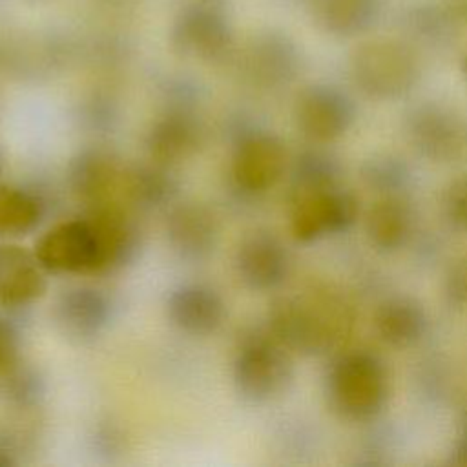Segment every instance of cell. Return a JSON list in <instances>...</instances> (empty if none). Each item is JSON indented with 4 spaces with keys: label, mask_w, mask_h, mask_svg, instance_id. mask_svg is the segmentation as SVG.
<instances>
[{
    "label": "cell",
    "mask_w": 467,
    "mask_h": 467,
    "mask_svg": "<svg viewBox=\"0 0 467 467\" xmlns=\"http://www.w3.org/2000/svg\"><path fill=\"white\" fill-rule=\"evenodd\" d=\"M288 170L285 142L270 131H246L235 142L230 173L237 190L257 195L274 188Z\"/></svg>",
    "instance_id": "8"
},
{
    "label": "cell",
    "mask_w": 467,
    "mask_h": 467,
    "mask_svg": "<svg viewBox=\"0 0 467 467\" xmlns=\"http://www.w3.org/2000/svg\"><path fill=\"white\" fill-rule=\"evenodd\" d=\"M234 387L250 403H266L285 394L294 379L290 350L266 330L246 334L235 352Z\"/></svg>",
    "instance_id": "4"
},
{
    "label": "cell",
    "mask_w": 467,
    "mask_h": 467,
    "mask_svg": "<svg viewBox=\"0 0 467 467\" xmlns=\"http://www.w3.org/2000/svg\"><path fill=\"white\" fill-rule=\"evenodd\" d=\"M462 71H463V75H465V78H467V53H465L463 58H462Z\"/></svg>",
    "instance_id": "35"
},
{
    "label": "cell",
    "mask_w": 467,
    "mask_h": 467,
    "mask_svg": "<svg viewBox=\"0 0 467 467\" xmlns=\"http://www.w3.org/2000/svg\"><path fill=\"white\" fill-rule=\"evenodd\" d=\"M4 372V392L18 405H31L42 396V381L35 370L18 367L15 361L2 368Z\"/></svg>",
    "instance_id": "27"
},
{
    "label": "cell",
    "mask_w": 467,
    "mask_h": 467,
    "mask_svg": "<svg viewBox=\"0 0 467 467\" xmlns=\"http://www.w3.org/2000/svg\"><path fill=\"white\" fill-rule=\"evenodd\" d=\"M312 18L321 31L348 38L365 33L379 11L378 0H312Z\"/></svg>",
    "instance_id": "22"
},
{
    "label": "cell",
    "mask_w": 467,
    "mask_h": 467,
    "mask_svg": "<svg viewBox=\"0 0 467 467\" xmlns=\"http://www.w3.org/2000/svg\"><path fill=\"white\" fill-rule=\"evenodd\" d=\"M97 243V274L113 272L130 263L140 244V234L131 213L117 201L95 204L86 215Z\"/></svg>",
    "instance_id": "11"
},
{
    "label": "cell",
    "mask_w": 467,
    "mask_h": 467,
    "mask_svg": "<svg viewBox=\"0 0 467 467\" xmlns=\"http://www.w3.org/2000/svg\"><path fill=\"white\" fill-rule=\"evenodd\" d=\"M235 272L252 290H274L288 274V254L279 237L257 230L243 237L235 250Z\"/></svg>",
    "instance_id": "14"
},
{
    "label": "cell",
    "mask_w": 467,
    "mask_h": 467,
    "mask_svg": "<svg viewBox=\"0 0 467 467\" xmlns=\"http://www.w3.org/2000/svg\"><path fill=\"white\" fill-rule=\"evenodd\" d=\"M202 142V126L184 106L161 115L146 133L144 144L151 161L173 164L190 157Z\"/></svg>",
    "instance_id": "18"
},
{
    "label": "cell",
    "mask_w": 467,
    "mask_h": 467,
    "mask_svg": "<svg viewBox=\"0 0 467 467\" xmlns=\"http://www.w3.org/2000/svg\"><path fill=\"white\" fill-rule=\"evenodd\" d=\"M33 252L47 274H97V243L86 217L51 226Z\"/></svg>",
    "instance_id": "10"
},
{
    "label": "cell",
    "mask_w": 467,
    "mask_h": 467,
    "mask_svg": "<svg viewBox=\"0 0 467 467\" xmlns=\"http://www.w3.org/2000/svg\"><path fill=\"white\" fill-rule=\"evenodd\" d=\"M170 44L186 58L221 62L234 49V27L219 0H192L171 22Z\"/></svg>",
    "instance_id": "5"
},
{
    "label": "cell",
    "mask_w": 467,
    "mask_h": 467,
    "mask_svg": "<svg viewBox=\"0 0 467 467\" xmlns=\"http://www.w3.org/2000/svg\"><path fill=\"white\" fill-rule=\"evenodd\" d=\"M2 170H4V162H2V153H0V173H2Z\"/></svg>",
    "instance_id": "36"
},
{
    "label": "cell",
    "mask_w": 467,
    "mask_h": 467,
    "mask_svg": "<svg viewBox=\"0 0 467 467\" xmlns=\"http://www.w3.org/2000/svg\"><path fill=\"white\" fill-rule=\"evenodd\" d=\"M374 330L383 343L405 348L423 337L427 330V314L416 299L409 296H394L376 308Z\"/></svg>",
    "instance_id": "20"
},
{
    "label": "cell",
    "mask_w": 467,
    "mask_h": 467,
    "mask_svg": "<svg viewBox=\"0 0 467 467\" xmlns=\"http://www.w3.org/2000/svg\"><path fill=\"white\" fill-rule=\"evenodd\" d=\"M440 4L458 27H467V0H440Z\"/></svg>",
    "instance_id": "31"
},
{
    "label": "cell",
    "mask_w": 467,
    "mask_h": 467,
    "mask_svg": "<svg viewBox=\"0 0 467 467\" xmlns=\"http://www.w3.org/2000/svg\"><path fill=\"white\" fill-rule=\"evenodd\" d=\"M348 325L345 306L321 292L288 294L272 301L268 330L290 352L319 356L328 352Z\"/></svg>",
    "instance_id": "1"
},
{
    "label": "cell",
    "mask_w": 467,
    "mask_h": 467,
    "mask_svg": "<svg viewBox=\"0 0 467 467\" xmlns=\"http://www.w3.org/2000/svg\"><path fill=\"white\" fill-rule=\"evenodd\" d=\"M407 137L414 150L440 164L467 162V113L425 102L407 115Z\"/></svg>",
    "instance_id": "6"
},
{
    "label": "cell",
    "mask_w": 467,
    "mask_h": 467,
    "mask_svg": "<svg viewBox=\"0 0 467 467\" xmlns=\"http://www.w3.org/2000/svg\"><path fill=\"white\" fill-rule=\"evenodd\" d=\"M445 296L454 306H467V257L456 261L445 275Z\"/></svg>",
    "instance_id": "29"
},
{
    "label": "cell",
    "mask_w": 467,
    "mask_h": 467,
    "mask_svg": "<svg viewBox=\"0 0 467 467\" xmlns=\"http://www.w3.org/2000/svg\"><path fill=\"white\" fill-rule=\"evenodd\" d=\"M299 131L316 144H327L345 135L356 117L352 99L336 86L312 84L305 88L294 106Z\"/></svg>",
    "instance_id": "9"
},
{
    "label": "cell",
    "mask_w": 467,
    "mask_h": 467,
    "mask_svg": "<svg viewBox=\"0 0 467 467\" xmlns=\"http://www.w3.org/2000/svg\"><path fill=\"white\" fill-rule=\"evenodd\" d=\"M389 392V374L383 361L365 350L339 356L327 376L328 403L347 420L376 418L387 405Z\"/></svg>",
    "instance_id": "3"
},
{
    "label": "cell",
    "mask_w": 467,
    "mask_h": 467,
    "mask_svg": "<svg viewBox=\"0 0 467 467\" xmlns=\"http://www.w3.org/2000/svg\"><path fill=\"white\" fill-rule=\"evenodd\" d=\"M124 166L115 153L104 148L78 151L67 166V182L77 199L89 206L115 201L122 190Z\"/></svg>",
    "instance_id": "13"
},
{
    "label": "cell",
    "mask_w": 467,
    "mask_h": 467,
    "mask_svg": "<svg viewBox=\"0 0 467 467\" xmlns=\"http://www.w3.org/2000/svg\"><path fill=\"white\" fill-rule=\"evenodd\" d=\"M100 4H106V5H117V7H124V5H130V4H135L137 0H97Z\"/></svg>",
    "instance_id": "34"
},
{
    "label": "cell",
    "mask_w": 467,
    "mask_h": 467,
    "mask_svg": "<svg viewBox=\"0 0 467 467\" xmlns=\"http://www.w3.org/2000/svg\"><path fill=\"white\" fill-rule=\"evenodd\" d=\"M166 312L175 328L190 336H208L224 319V301L204 283H184L171 290Z\"/></svg>",
    "instance_id": "16"
},
{
    "label": "cell",
    "mask_w": 467,
    "mask_h": 467,
    "mask_svg": "<svg viewBox=\"0 0 467 467\" xmlns=\"http://www.w3.org/2000/svg\"><path fill=\"white\" fill-rule=\"evenodd\" d=\"M365 232L370 244L379 252L401 248L412 232V213L398 193H385L367 210Z\"/></svg>",
    "instance_id": "21"
},
{
    "label": "cell",
    "mask_w": 467,
    "mask_h": 467,
    "mask_svg": "<svg viewBox=\"0 0 467 467\" xmlns=\"http://www.w3.org/2000/svg\"><path fill=\"white\" fill-rule=\"evenodd\" d=\"M166 237L181 259L202 261L217 246L219 223L204 204L182 202L166 215Z\"/></svg>",
    "instance_id": "15"
},
{
    "label": "cell",
    "mask_w": 467,
    "mask_h": 467,
    "mask_svg": "<svg viewBox=\"0 0 467 467\" xmlns=\"http://www.w3.org/2000/svg\"><path fill=\"white\" fill-rule=\"evenodd\" d=\"M443 210L447 219L467 234V173L452 179L443 192Z\"/></svg>",
    "instance_id": "28"
},
{
    "label": "cell",
    "mask_w": 467,
    "mask_h": 467,
    "mask_svg": "<svg viewBox=\"0 0 467 467\" xmlns=\"http://www.w3.org/2000/svg\"><path fill=\"white\" fill-rule=\"evenodd\" d=\"M341 173V164L334 155L323 150H306L292 162L290 193L339 186Z\"/></svg>",
    "instance_id": "25"
},
{
    "label": "cell",
    "mask_w": 467,
    "mask_h": 467,
    "mask_svg": "<svg viewBox=\"0 0 467 467\" xmlns=\"http://www.w3.org/2000/svg\"><path fill=\"white\" fill-rule=\"evenodd\" d=\"M358 213V199L341 186L290 193V232L301 243L345 232Z\"/></svg>",
    "instance_id": "7"
},
{
    "label": "cell",
    "mask_w": 467,
    "mask_h": 467,
    "mask_svg": "<svg viewBox=\"0 0 467 467\" xmlns=\"http://www.w3.org/2000/svg\"><path fill=\"white\" fill-rule=\"evenodd\" d=\"M120 193L139 208H157L175 197L177 182L166 164L151 161L124 170Z\"/></svg>",
    "instance_id": "23"
},
{
    "label": "cell",
    "mask_w": 467,
    "mask_h": 467,
    "mask_svg": "<svg viewBox=\"0 0 467 467\" xmlns=\"http://www.w3.org/2000/svg\"><path fill=\"white\" fill-rule=\"evenodd\" d=\"M109 299L93 286L64 290L55 305V317L60 328L77 339L99 336L109 321Z\"/></svg>",
    "instance_id": "19"
},
{
    "label": "cell",
    "mask_w": 467,
    "mask_h": 467,
    "mask_svg": "<svg viewBox=\"0 0 467 467\" xmlns=\"http://www.w3.org/2000/svg\"><path fill=\"white\" fill-rule=\"evenodd\" d=\"M244 71L261 88L290 84L301 69L297 44L281 31H263L250 40L243 57Z\"/></svg>",
    "instance_id": "12"
},
{
    "label": "cell",
    "mask_w": 467,
    "mask_h": 467,
    "mask_svg": "<svg viewBox=\"0 0 467 467\" xmlns=\"http://www.w3.org/2000/svg\"><path fill=\"white\" fill-rule=\"evenodd\" d=\"M361 179L367 186H370L376 192L385 193H398L400 188L409 179V168L407 164L390 153H376L363 161L359 168Z\"/></svg>",
    "instance_id": "26"
},
{
    "label": "cell",
    "mask_w": 467,
    "mask_h": 467,
    "mask_svg": "<svg viewBox=\"0 0 467 467\" xmlns=\"http://www.w3.org/2000/svg\"><path fill=\"white\" fill-rule=\"evenodd\" d=\"M46 274L35 252L0 243V305L26 306L40 299L47 288Z\"/></svg>",
    "instance_id": "17"
},
{
    "label": "cell",
    "mask_w": 467,
    "mask_h": 467,
    "mask_svg": "<svg viewBox=\"0 0 467 467\" xmlns=\"http://www.w3.org/2000/svg\"><path fill=\"white\" fill-rule=\"evenodd\" d=\"M354 84L370 99L394 100L405 97L421 77L416 49L390 36L361 42L348 62Z\"/></svg>",
    "instance_id": "2"
},
{
    "label": "cell",
    "mask_w": 467,
    "mask_h": 467,
    "mask_svg": "<svg viewBox=\"0 0 467 467\" xmlns=\"http://www.w3.org/2000/svg\"><path fill=\"white\" fill-rule=\"evenodd\" d=\"M44 217V201L18 186L0 184V235L16 237L35 230Z\"/></svg>",
    "instance_id": "24"
},
{
    "label": "cell",
    "mask_w": 467,
    "mask_h": 467,
    "mask_svg": "<svg viewBox=\"0 0 467 467\" xmlns=\"http://www.w3.org/2000/svg\"><path fill=\"white\" fill-rule=\"evenodd\" d=\"M13 463H15V460H13L11 452H9L7 449L0 447V467H9V465H13Z\"/></svg>",
    "instance_id": "33"
},
{
    "label": "cell",
    "mask_w": 467,
    "mask_h": 467,
    "mask_svg": "<svg viewBox=\"0 0 467 467\" xmlns=\"http://www.w3.org/2000/svg\"><path fill=\"white\" fill-rule=\"evenodd\" d=\"M16 359V334L0 321V370Z\"/></svg>",
    "instance_id": "30"
},
{
    "label": "cell",
    "mask_w": 467,
    "mask_h": 467,
    "mask_svg": "<svg viewBox=\"0 0 467 467\" xmlns=\"http://www.w3.org/2000/svg\"><path fill=\"white\" fill-rule=\"evenodd\" d=\"M449 462L452 465L467 467V436L465 434H460V438L456 440V443H454V447L451 451Z\"/></svg>",
    "instance_id": "32"
}]
</instances>
